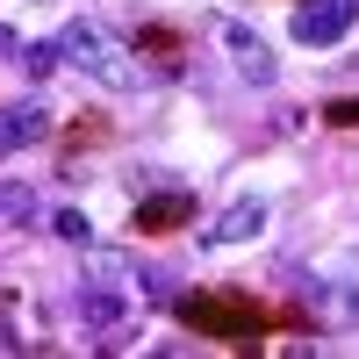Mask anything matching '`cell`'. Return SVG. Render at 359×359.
<instances>
[{
    "mask_svg": "<svg viewBox=\"0 0 359 359\" xmlns=\"http://www.w3.org/2000/svg\"><path fill=\"white\" fill-rule=\"evenodd\" d=\"M57 43H65V65L94 72L101 86H123V94H137V86H144V65L108 36L101 22H65V29H57Z\"/></svg>",
    "mask_w": 359,
    "mask_h": 359,
    "instance_id": "6da1fadb",
    "label": "cell"
},
{
    "mask_svg": "<svg viewBox=\"0 0 359 359\" xmlns=\"http://www.w3.org/2000/svg\"><path fill=\"white\" fill-rule=\"evenodd\" d=\"M180 323L201 331V338H223V345H252L273 316L252 294H180Z\"/></svg>",
    "mask_w": 359,
    "mask_h": 359,
    "instance_id": "7a4b0ae2",
    "label": "cell"
},
{
    "mask_svg": "<svg viewBox=\"0 0 359 359\" xmlns=\"http://www.w3.org/2000/svg\"><path fill=\"white\" fill-rule=\"evenodd\" d=\"M72 316H79V323H94L101 345H123V338L137 331L130 294H123V280H108V273H86V280L72 287Z\"/></svg>",
    "mask_w": 359,
    "mask_h": 359,
    "instance_id": "3957f363",
    "label": "cell"
},
{
    "mask_svg": "<svg viewBox=\"0 0 359 359\" xmlns=\"http://www.w3.org/2000/svg\"><path fill=\"white\" fill-rule=\"evenodd\" d=\"M223 50H230V65L245 72L252 86H273V79H280V65H273V50H266V36H259V29L223 22Z\"/></svg>",
    "mask_w": 359,
    "mask_h": 359,
    "instance_id": "277c9868",
    "label": "cell"
},
{
    "mask_svg": "<svg viewBox=\"0 0 359 359\" xmlns=\"http://www.w3.org/2000/svg\"><path fill=\"white\" fill-rule=\"evenodd\" d=\"M352 29V15H345V0H302V8H294V43H338Z\"/></svg>",
    "mask_w": 359,
    "mask_h": 359,
    "instance_id": "5b68a950",
    "label": "cell"
},
{
    "mask_svg": "<svg viewBox=\"0 0 359 359\" xmlns=\"http://www.w3.org/2000/svg\"><path fill=\"white\" fill-rule=\"evenodd\" d=\"M187 216H194V194H187V187H158V194H144V201H137V230H151V237L180 230Z\"/></svg>",
    "mask_w": 359,
    "mask_h": 359,
    "instance_id": "8992f818",
    "label": "cell"
},
{
    "mask_svg": "<svg viewBox=\"0 0 359 359\" xmlns=\"http://www.w3.org/2000/svg\"><path fill=\"white\" fill-rule=\"evenodd\" d=\"M259 230H266V201H259V194H245V201H230V208H223V216L208 223L201 237H208V245H245V237H259Z\"/></svg>",
    "mask_w": 359,
    "mask_h": 359,
    "instance_id": "52a82bcc",
    "label": "cell"
},
{
    "mask_svg": "<svg viewBox=\"0 0 359 359\" xmlns=\"http://www.w3.org/2000/svg\"><path fill=\"white\" fill-rule=\"evenodd\" d=\"M36 137H50V108H43V101L0 108V151H22V144H36Z\"/></svg>",
    "mask_w": 359,
    "mask_h": 359,
    "instance_id": "ba28073f",
    "label": "cell"
},
{
    "mask_svg": "<svg viewBox=\"0 0 359 359\" xmlns=\"http://www.w3.org/2000/svg\"><path fill=\"white\" fill-rule=\"evenodd\" d=\"M137 50L151 57L158 72H187V43H180L172 29H158V22H151V29H137Z\"/></svg>",
    "mask_w": 359,
    "mask_h": 359,
    "instance_id": "9c48e42d",
    "label": "cell"
},
{
    "mask_svg": "<svg viewBox=\"0 0 359 359\" xmlns=\"http://www.w3.org/2000/svg\"><path fill=\"white\" fill-rule=\"evenodd\" d=\"M43 208H36V187L29 180H0V230H22V223H36Z\"/></svg>",
    "mask_w": 359,
    "mask_h": 359,
    "instance_id": "30bf717a",
    "label": "cell"
},
{
    "mask_svg": "<svg viewBox=\"0 0 359 359\" xmlns=\"http://www.w3.org/2000/svg\"><path fill=\"white\" fill-rule=\"evenodd\" d=\"M43 230H50V237H65V245H86V252H94V223H86V208H50Z\"/></svg>",
    "mask_w": 359,
    "mask_h": 359,
    "instance_id": "8fae6325",
    "label": "cell"
},
{
    "mask_svg": "<svg viewBox=\"0 0 359 359\" xmlns=\"http://www.w3.org/2000/svg\"><path fill=\"white\" fill-rule=\"evenodd\" d=\"M22 65L36 72V79H50L57 65H65V43H57V36H43V43H22Z\"/></svg>",
    "mask_w": 359,
    "mask_h": 359,
    "instance_id": "7c38bea8",
    "label": "cell"
},
{
    "mask_svg": "<svg viewBox=\"0 0 359 359\" xmlns=\"http://www.w3.org/2000/svg\"><path fill=\"white\" fill-rule=\"evenodd\" d=\"M323 123H338V130L359 123V94H352V101H331V108H323Z\"/></svg>",
    "mask_w": 359,
    "mask_h": 359,
    "instance_id": "4fadbf2b",
    "label": "cell"
},
{
    "mask_svg": "<svg viewBox=\"0 0 359 359\" xmlns=\"http://www.w3.org/2000/svg\"><path fill=\"white\" fill-rule=\"evenodd\" d=\"M22 50V36H15V29H0V57H15Z\"/></svg>",
    "mask_w": 359,
    "mask_h": 359,
    "instance_id": "5bb4252c",
    "label": "cell"
},
{
    "mask_svg": "<svg viewBox=\"0 0 359 359\" xmlns=\"http://www.w3.org/2000/svg\"><path fill=\"white\" fill-rule=\"evenodd\" d=\"M0 352H22V338H15V331H8V323H0Z\"/></svg>",
    "mask_w": 359,
    "mask_h": 359,
    "instance_id": "9a60e30c",
    "label": "cell"
},
{
    "mask_svg": "<svg viewBox=\"0 0 359 359\" xmlns=\"http://www.w3.org/2000/svg\"><path fill=\"white\" fill-rule=\"evenodd\" d=\"M345 15H359V0H345Z\"/></svg>",
    "mask_w": 359,
    "mask_h": 359,
    "instance_id": "2e32d148",
    "label": "cell"
}]
</instances>
